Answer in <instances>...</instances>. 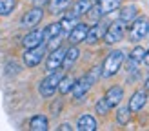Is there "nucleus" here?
Returning <instances> with one entry per match:
<instances>
[{
    "mask_svg": "<svg viewBox=\"0 0 149 131\" xmlns=\"http://www.w3.org/2000/svg\"><path fill=\"white\" fill-rule=\"evenodd\" d=\"M71 0H49V11L53 15H60L69 7Z\"/></svg>",
    "mask_w": 149,
    "mask_h": 131,
    "instance_id": "4be33fe9",
    "label": "nucleus"
},
{
    "mask_svg": "<svg viewBox=\"0 0 149 131\" xmlns=\"http://www.w3.org/2000/svg\"><path fill=\"white\" fill-rule=\"evenodd\" d=\"M60 78H62V75H60V73H58V69H56V71H53V73H49V75L40 82L38 91H40V95H42L44 98H51V97H53V95L58 91V82H60Z\"/></svg>",
    "mask_w": 149,
    "mask_h": 131,
    "instance_id": "20e7f679",
    "label": "nucleus"
},
{
    "mask_svg": "<svg viewBox=\"0 0 149 131\" xmlns=\"http://www.w3.org/2000/svg\"><path fill=\"white\" fill-rule=\"evenodd\" d=\"M15 6H17V0H0V17H9Z\"/></svg>",
    "mask_w": 149,
    "mask_h": 131,
    "instance_id": "b1692460",
    "label": "nucleus"
},
{
    "mask_svg": "<svg viewBox=\"0 0 149 131\" xmlns=\"http://www.w3.org/2000/svg\"><path fill=\"white\" fill-rule=\"evenodd\" d=\"M47 4H49V0H33V6H38V7H44Z\"/></svg>",
    "mask_w": 149,
    "mask_h": 131,
    "instance_id": "c85d7f7f",
    "label": "nucleus"
},
{
    "mask_svg": "<svg viewBox=\"0 0 149 131\" xmlns=\"http://www.w3.org/2000/svg\"><path fill=\"white\" fill-rule=\"evenodd\" d=\"M125 35V22H122L120 18L107 24V29L106 33H104V42L106 44H116L124 38Z\"/></svg>",
    "mask_w": 149,
    "mask_h": 131,
    "instance_id": "39448f33",
    "label": "nucleus"
},
{
    "mask_svg": "<svg viewBox=\"0 0 149 131\" xmlns=\"http://www.w3.org/2000/svg\"><path fill=\"white\" fill-rule=\"evenodd\" d=\"M106 29H107V24H106V22L96 20L95 26H91V27L87 29L86 42H87V44H96L98 40H102V38H104V33H106Z\"/></svg>",
    "mask_w": 149,
    "mask_h": 131,
    "instance_id": "9d476101",
    "label": "nucleus"
},
{
    "mask_svg": "<svg viewBox=\"0 0 149 131\" xmlns=\"http://www.w3.org/2000/svg\"><path fill=\"white\" fill-rule=\"evenodd\" d=\"M78 22H80V18H78V17H74V15H73L71 11H68V13H65L64 17H62V20H60L62 31H64V33H69L71 29L78 24Z\"/></svg>",
    "mask_w": 149,
    "mask_h": 131,
    "instance_id": "aec40b11",
    "label": "nucleus"
},
{
    "mask_svg": "<svg viewBox=\"0 0 149 131\" xmlns=\"http://www.w3.org/2000/svg\"><path fill=\"white\" fill-rule=\"evenodd\" d=\"M136 15H138V7L135 4L124 6L122 9H120V20L125 22V24H129V22H133V20L136 18Z\"/></svg>",
    "mask_w": 149,
    "mask_h": 131,
    "instance_id": "6ab92c4d",
    "label": "nucleus"
},
{
    "mask_svg": "<svg viewBox=\"0 0 149 131\" xmlns=\"http://www.w3.org/2000/svg\"><path fill=\"white\" fill-rule=\"evenodd\" d=\"M104 98H106V102L109 104V107H116L122 102V98H124V89L120 86H113V87H109V89L106 91Z\"/></svg>",
    "mask_w": 149,
    "mask_h": 131,
    "instance_id": "4468645a",
    "label": "nucleus"
},
{
    "mask_svg": "<svg viewBox=\"0 0 149 131\" xmlns=\"http://www.w3.org/2000/svg\"><path fill=\"white\" fill-rule=\"evenodd\" d=\"M144 55H146V49L140 47V46H136V47L129 53V58H131V60H135L136 64H140V62H144Z\"/></svg>",
    "mask_w": 149,
    "mask_h": 131,
    "instance_id": "a878e982",
    "label": "nucleus"
},
{
    "mask_svg": "<svg viewBox=\"0 0 149 131\" xmlns=\"http://www.w3.org/2000/svg\"><path fill=\"white\" fill-rule=\"evenodd\" d=\"M129 116H131V111H129V107L125 106V107H120L116 111V122L120 124V126H125V124L129 122Z\"/></svg>",
    "mask_w": 149,
    "mask_h": 131,
    "instance_id": "393cba45",
    "label": "nucleus"
},
{
    "mask_svg": "<svg viewBox=\"0 0 149 131\" xmlns=\"http://www.w3.org/2000/svg\"><path fill=\"white\" fill-rule=\"evenodd\" d=\"M96 128H98V124H96L93 115L86 113V115L78 116V120H77V129L78 131H95Z\"/></svg>",
    "mask_w": 149,
    "mask_h": 131,
    "instance_id": "2eb2a0df",
    "label": "nucleus"
},
{
    "mask_svg": "<svg viewBox=\"0 0 149 131\" xmlns=\"http://www.w3.org/2000/svg\"><path fill=\"white\" fill-rule=\"evenodd\" d=\"M120 6H122V0H96V4L89 7V11L86 15L91 22H96V20H102L106 15L116 11Z\"/></svg>",
    "mask_w": 149,
    "mask_h": 131,
    "instance_id": "f03ea898",
    "label": "nucleus"
},
{
    "mask_svg": "<svg viewBox=\"0 0 149 131\" xmlns=\"http://www.w3.org/2000/svg\"><path fill=\"white\" fill-rule=\"evenodd\" d=\"M93 6V0H77V2L73 4V7H71V13L74 15V17H84V15L89 11V7Z\"/></svg>",
    "mask_w": 149,
    "mask_h": 131,
    "instance_id": "a211bd4d",
    "label": "nucleus"
},
{
    "mask_svg": "<svg viewBox=\"0 0 149 131\" xmlns=\"http://www.w3.org/2000/svg\"><path fill=\"white\" fill-rule=\"evenodd\" d=\"M44 56H46V42L40 44V46L36 47H29L24 51V64L27 68H36L42 60Z\"/></svg>",
    "mask_w": 149,
    "mask_h": 131,
    "instance_id": "0eeeda50",
    "label": "nucleus"
},
{
    "mask_svg": "<svg viewBox=\"0 0 149 131\" xmlns=\"http://www.w3.org/2000/svg\"><path fill=\"white\" fill-rule=\"evenodd\" d=\"M74 82H77V78H74V77H71V75H62L60 82H58V93H60V95L71 93Z\"/></svg>",
    "mask_w": 149,
    "mask_h": 131,
    "instance_id": "412c9836",
    "label": "nucleus"
},
{
    "mask_svg": "<svg viewBox=\"0 0 149 131\" xmlns=\"http://www.w3.org/2000/svg\"><path fill=\"white\" fill-rule=\"evenodd\" d=\"M78 56H80V49L77 47V46H71L69 44V47L65 49V55H64V62H62V66L65 69H69L71 66L78 60Z\"/></svg>",
    "mask_w": 149,
    "mask_h": 131,
    "instance_id": "dca6fc26",
    "label": "nucleus"
},
{
    "mask_svg": "<svg viewBox=\"0 0 149 131\" xmlns=\"http://www.w3.org/2000/svg\"><path fill=\"white\" fill-rule=\"evenodd\" d=\"M95 109H96V113H98V115H107L111 107H109V104L106 102V98H100V100L95 104Z\"/></svg>",
    "mask_w": 149,
    "mask_h": 131,
    "instance_id": "bb28decb",
    "label": "nucleus"
},
{
    "mask_svg": "<svg viewBox=\"0 0 149 131\" xmlns=\"http://www.w3.org/2000/svg\"><path fill=\"white\" fill-rule=\"evenodd\" d=\"M58 129H60V131H71L73 128H71V124L65 122V124H60V128H58Z\"/></svg>",
    "mask_w": 149,
    "mask_h": 131,
    "instance_id": "c756f323",
    "label": "nucleus"
},
{
    "mask_svg": "<svg viewBox=\"0 0 149 131\" xmlns=\"http://www.w3.org/2000/svg\"><path fill=\"white\" fill-rule=\"evenodd\" d=\"M60 33H64L60 22H51L49 26L44 27V40H49V38H53V36L60 35Z\"/></svg>",
    "mask_w": 149,
    "mask_h": 131,
    "instance_id": "5701e85b",
    "label": "nucleus"
},
{
    "mask_svg": "<svg viewBox=\"0 0 149 131\" xmlns=\"http://www.w3.org/2000/svg\"><path fill=\"white\" fill-rule=\"evenodd\" d=\"M146 91H149V78L146 80Z\"/></svg>",
    "mask_w": 149,
    "mask_h": 131,
    "instance_id": "2f4dec72",
    "label": "nucleus"
},
{
    "mask_svg": "<svg viewBox=\"0 0 149 131\" xmlns=\"http://www.w3.org/2000/svg\"><path fill=\"white\" fill-rule=\"evenodd\" d=\"M144 64H146V66H149V49L146 51V55H144Z\"/></svg>",
    "mask_w": 149,
    "mask_h": 131,
    "instance_id": "7c9ffc66",
    "label": "nucleus"
},
{
    "mask_svg": "<svg viewBox=\"0 0 149 131\" xmlns=\"http://www.w3.org/2000/svg\"><path fill=\"white\" fill-rule=\"evenodd\" d=\"M42 18H44V9L38 6H33L31 9L26 11V15L20 18V26L26 27V29H33L42 22Z\"/></svg>",
    "mask_w": 149,
    "mask_h": 131,
    "instance_id": "6e6552de",
    "label": "nucleus"
},
{
    "mask_svg": "<svg viewBox=\"0 0 149 131\" xmlns=\"http://www.w3.org/2000/svg\"><path fill=\"white\" fill-rule=\"evenodd\" d=\"M29 129H31V131H47V129H49L47 116H44V115H35L33 118L29 120Z\"/></svg>",
    "mask_w": 149,
    "mask_h": 131,
    "instance_id": "f3484780",
    "label": "nucleus"
},
{
    "mask_svg": "<svg viewBox=\"0 0 149 131\" xmlns=\"http://www.w3.org/2000/svg\"><path fill=\"white\" fill-rule=\"evenodd\" d=\"M100 77H102V66H95V68H91L84 77L74 82L73 89H71L73 98L74 100H82L87 95V91L93 87V84H96V80H98Z\"/></svg>",
    "mask_w": 149,
    "mask_h": 131,
    "instance_id": "f257e3e1",
    "label": "nucleus"
},
{
    "mask_svg": "<svg viewBox=\"0 0 149 131\" xmlns=\"http://www.w3.org/2000/svg\"><path fill=\"white\" fill-rule=\"evenodd\" d=\"M60 109H62V100H58L56 104L51 106V113H53V115H58V113H60Z\"/></svg>",
    "mask_w": 149,
    "mask_h": 131,
    "instance_id": "cd10ccee",
    "label": "nucleus"
},
{
    "mask_svg": "<svg viewBox=\"0 0 149 131\" xmlns=\"http://www.w3.org/2000/svg\"><path fill=\"white\" fill-rule=\"evenodd\" d=\"M46 40H44V29H36L33 27L31 31H29L24 38H22V46H24L26 49L29 47H36V46H40V44H44Z\"/></svg>",
    "mask_w": 149,
    "mask_h": 131,
    "instance_id": "f8f14e48",
    "label": "nucleus"
},
{
    "mask_svg": "<svg viewBox=\"0 0 149 131\" xmlns=\"http://www.w3.org/2000/svg\"><path fill=\"white\" fill-rule=\"evenodd\" d=\"M125 62V53L122 49H116V51H111V53L106 56V60L102 64V77L104 78H109V77H115L118 71H120L122 64Z\"/></svg>",
    "mask_w": 149,
    "mask_h": 131,
    "instance_id": "7ed1b4c3",
    "label": "nucleus"
},
{
    "mask_svg": "<svg viewBox=\"0 0 149 131\" xmlns=\"http://www.w3.org/2000/svg\"><path fill=\"white\" fill-rule=\"evenodd\" d=\"M149 31V20L146 17H138L133 20V24L129 27V42H140L147 36Z\"/></svg>",
    "mask_w": 149,
    "mask_h": 131,
    "instance_id": "423d86ee",
    "label": "nucleus"
},
{
    "mask_svg": "<svg viewBox=\"0 0 149 131\" xmlns=\"http://www.w3.org/2000/svg\"><path fill=\"white\" fill-rule=\"evenodd\" d=\"M87 29H89L87 24H84V22H78V24L68 33V42L71 44V46H77V44H80V42H86Z\"/></svg>",
    "mask_w": 149,
    "mask_h": 131,
    "instance_id": "9b49d317",
    "label": "nucleus"
},
{
    "mask_svg": "<svg viewBox=\"0 0 149 131\" xmlns=\"http://www.w3.org/2000/svg\"><path fill=\"white\" fill-rule=\"evenodd\" d=\"M64 55H65V49L62 47H56L51 51V55H47V60H46V71L53 73L56 69H60L62 62H64Z\"/></svg>",
    "mask_w": 149,
    "mask_h": 131,
    "instance_id": "1a4fd4ad",
    "label": "nucleus"
},
{
    "mask_svg": "<svg viewBox=\"0 0 149 131\" xmlns=\"http://www.w3.org/2000/svg\"><path fill=\"white\" fill-rule=\"evenodd\" d=\"M93 2H95V0H93Z\"/></svg>",
    "mask_w": 149,
    "mask_h": 131,
    "instance_id": "473e14b6",
    "label": "nucleus"
},
{
    "mask_svg": "<svg viewBox=\"0 0 149 131\" xmlns=\"http://www.w3.org/2000/svg\"><path fill=\"white\" fill-rule=\"evenodd\" d=\"M146 102H147V91L146 89H138V91L133 93V97L129 98V106L127 107H129L131 113H136L146 106Z\"/></svg>",
    "mask_w": 149,
    "mask_h": 131,
    "instance_id": "ddd939ff",
    "label": "nucleus"
}]
</instances>
